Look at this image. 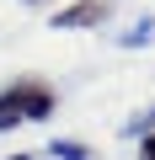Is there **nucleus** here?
Wrapping results in <instances>:
<instances>
[{"label": "nucleus", "mask_w": 155, "mask_h": 160, "mask_svg": "<svg viewBox=\"0 0 155 160\" xmlns=\"http://www.w3.org/2000/svg\"><path fill=\"white\" fill-rule=\"evenodd\" d=\"M54 107H59V96H54L48 80H16V86L0 91V133L16 128V123H43Z\"/></svg>", "instance_id": "obj_1"}, {"label": "nucleus", "mask_w": 155, "mask_h": 160, "mask_svg": "<svg viewBox=\"0 0 155 160\" xmlns=\"http://www.w3.org/2000/svg\"><path fill=\"white\" fill-rule=\"evenodd\" d=\"M107 22V0H75V6H64L48 27H59V32H86V27H102Z\"/></svg>", "instance_id": "obj_2"}, {"label": "nucleus", "mask_w": 155, "mask_h": 160, "mask_svg": "<svg viewBox=\"0 0 155 160\" xmlns=\"http://www.w3.org/2000/svg\"><path fill=\"white\" fill-rule=\"evenodd\" d=\"M48 155H54V160H96L80 139H54V144H48Z\"/></svg>", "instance_id": "obj_3"}, {"label": "nucleus", "mask_w": 155, "mask_h": 160, "mask_svg": "<svg viewBox=\"0 0 155 160\" xmlns=\"http://www.w3.org/2000/svg\"><path fill=\"white\" fill-rule=\"evenodd\" d=\"M155 43V16H144L134 32H123V48H150Z\"/></svg>", "instance_id": "obj_4"}, {"label": "nucleus", "mask_w": 155, "mask_h": 160, "mask_svg": "<svg viewBox=\"0 0 155 160\" xmlns=\"http://www.w3.org/2000/svg\"><path fill=\"white\" fill-rule=\"evenodd\" d=\"M144 128H155V107H144V112L128 123V133H144Z\"/></svg>", "instance_id": "obj_5"}, {"label": "nucleus", "mask_w": 155, "mask_h": 160, "mask_svg": "<svg viewBox=\"0 0 155 160\" xmlns=\"http://www.w3.org/2000/svg\"><path fill=\"white\" fill-rule=\"evenodd\" d=\"M139 160H155V133H144V144H139Z\"/></svg>", "instance_id": "obj_6"}, {"label": "nucleus", "mask_w": 155, "mask_h": 160, "mask_svg": "<svg viewBox=\"0 0 155 160\" xmlns=\"http://www.w3.org/2000/svg\"><path fill=\"white\" fill-rule=\"evenodd\" d=\"M6 160H32V155H6Z\"/></svg>", "instance_id": "obj_7"}]
</instances>
